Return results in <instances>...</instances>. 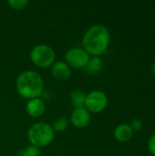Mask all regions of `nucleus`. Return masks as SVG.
I'll return each mask as SVG.
<instances>
[{
    "label": "nucleus",
    "instance_id": "7ed1b4c3",
    "mask_svg": "<svg viewBox=\"0 0 155 156\" xmlns=\"http://www.w3.org/2000/svg\"><path fill=\"white\" fill-rule=\"evenodd\" d=\"M55 132L52 126L44 122H38L30 126L27 131V139L31 145L37 148L48 146L54 139Z\"/></svg>",
    "mask_w": 155,
    "mask_h": 156
},
{
    "label": "nucleus",
    "instance_id": "2eb2a0df",
    "mask_svg": "<svg viewBox=\"0 0 155 156\" xmlns=\"http://www.w3.org/2000/svg\"><path fill=\"white\" fill-rule=\"evenodd\" d=\"M7 4L16 10H21L26 7V5L29 4L28 0H8Z\"/></svg>",
    "mask_w": 155,
    "mask_h": 156
},
{
    "label": "nucleus",
    "instance_id": "4468645a",
    "mask_svg": "<svg viewBox=\"0 0 155 156\" xmlns=\"http://www.w3.org/2000/svg\"><path fill=\"white\" fill-rule=\"evenodd\" d=\"M40 155V150L39 148L34 146V145H28L24 151H21L18 153L17 156H39Z\"/></svg>",
    "mask_w": 155,
    "mask_h": 156
},
{
    "label": "nucleus",
    "instance_id": "9b49d317",
    "mask_svg": "<svg viewBox=\"0 0 155 156\" xmlns=\"http://www.w3.org/2000/svg\"><path fill=\"white\" fill-rule=\"evenodd\" d=\"M103 68V60L100 57H93L90 58L85 69L88 74L90 75H96L98 74Z\"/></svg>",
    "mask_w": 155,
    "mask_h": 156
},
{
    "label": "nucleus",
    "instance_id": "6ab92c4d",
    "mask_svg": "<svg viewBox=\"0 0 155 156\" xmlns=\"http://www.w3.org/2000/svg\"><path fill=\"white\" fill-rule=\"evenodd\" d=\"M0 149H1V144H0Z\"/></svg>",
    "mask_w": 155,
    "mask_h": 156
},
{
    "label": "nucleus",
    "instance_id": "dca6fc26",
    "mask_svg": "<svg viewBox=\"0 0 155 156\" xmlns=\"http://www.w3.org/2000/svg\"><path fill=\"white\" fill-rule=\"evenodd\" d=\"M130 126H131L132 131L138 132V131L142 130V128H143V122L140 119H134V120H132Z\"/></svg>",
    "mask_w": 155,
    "mask_h": 156
},
{
    "label": "nucleus",
    "instance_id": "f257e3e1",
    "mask_svg": "<svg viewBox=\"0 0 155 156\" xmlns=\"http://www.w3.org/2000/svg\"><path fill=\"white\" fill-rule=\"evenodd\" d=\"M111 34L103 25H94L84 34L82 38L83 49L93 57H100L109 48Z\"/></svg>",
    "mask_w": 155,
    "mask_h": 156
},
{
    "label": "nucleus",
    "instance_id": "6e6552de",
    "mask_svg": "<svg viewBox=\"0 0 155 156\" xmlns=\"http://www.w3.org/2000/svg\"><path fill=\"white\" fill-rule=\"evenodd\" d=\"M51 75L54 79L64 81L69 79L71 75L70 67L63 61H58L51 66Z\"/></svg>",
    "mask_w": 155,
    "mask_h": 156
},
{
    "label": "nucleus",
    "instance_id": "9d476101",
    "mask_svg": "<svg viewBox=\"0 0 155 156\" xmlns=\"http://www.w3.org/2000/svg\"><path fill=\"white\" fill-rule=\"evenodd\" d=\"M132 134H133V131L132 130L131 126L125 123L119 124L114 129V132H113V135L115 139L121 143H125L131 140V138L132 137Z\"/></svg>",
    "mask_w": 155,
    "mask_h": 156
},
{
    "label": "nucleus",
    "instance_id": "ddd939ff",
    "mask_svg": "<svg viewBox=\"0 0 155 156\" xmlns=\"http://www.w3.org/2000/svg\"><path fill=\"white\" fill-rule=\"evenodd\" d=\"M69 122L66 117L61 116V117H58L54 120L53 124H52V129L54 130V132H64L67 128H68Z\"/></svg>",
    "mask_w": 155,
    "mask_h": 156
},
{
    "label": "nucleus",
    "instance_id": "1a4fd4ad",
    "mask_svg": "<svg viewBox=\"0 0 155 156\" xmlns=\"http://www.w3.org/2000/svg\"><path fill=\"white\" fill-rule=\"evenodd\" d=\"M45 110H46L45 102L39 98H35V99L29 100L26 105V113L32 118L40 117L45 112Z\"/></svg>",
    "mask_w": 155,
    "mask_h": 156
},
{
    "label": "nucleus",
    "instance_id": "a211bd4d",
    "mask_svg": "<svg viewBox=\"0 0 155 156\" xmlns=\"http://www.w3.org/2000/svg\"><path fill=\"white\" fill-rule=\"evenodd\" d=\"M151 69H152V71L153 72V74H155V62L152 65V68Z\"/></svg>",
    "mask_w": 155,
    "mask_h": 156
},
{
    "label": "nucleus",
    "instance_id": "f8f14e48",
    "mask_svg": "<svg viewBox=\"0 0 155 156\" xmlns=\"http://www.w3.org/2000/svg\"><path fill=\"white\" fill-rule=\"evenodd\" d=\"M86 96L84 91L80 90H75L70 94V102L75 109L77 108H82L85 107V101H86Z\"/></svg>",
    "mask_w": 155,
    "mask_h": 156
},
{
    "label": "nucleus",
    "instance_id": "423d86ee",
    "mask_svg": "<svg viewBox=\"0 0 155 156\" xmlns=\"http://www.w3.org/2000/svg\"><path fill=\"white\" fill-rule=\"evenodd\" d=\"M90 58V55L79 47L69 48L65 54L66 63L74 69H85Z\"/></svg>",
    "mask_w": 155,
    "mask_h": 156
},
{
    "label": "nucleus",
    "instance_id": "0eeeda50",
    "mask_svg": "<svg viewBox=\"0 0 155 156\" xmlns=\"http://www.w3.org/2000/svg\"><path fill=\"white\" fill-rule=\"evenodd\" d=\"M70 122L77 128L87 127L90 122V112L85 107L77 108L71 112Z\"/></svg>",
    "mask_w": 155,
    "mask_h": 156
},
{
    "label": "nucleus",
    "instance_id": "f03ea898",
    "mask_svg": "<svg viewBox=\"0 0 155 156\" xmlns=\"http://www.w3.org/2000/svg\"><path fill=\"white\" fill-rule=\"evenodd\" d=\"M18 94L25 99L39 98L44 90L42 77L34 70H26L20 73L16 80Z\"/></svg>",
    "mask_w": 155,
    "mask_h": 156
},
{
    "label": "nucleus",
    "instance_id": "f3484780",
    "mask_svg": "<svg viewBox=\"0 0 155 156\" xmlns=\"http://www.w3.org/2000/svg\"><path fill=\"white\" fill-rule=\"evenodd\" d=\"M147 147H148V150L149 152L153 154V155L155 156V133L153 134L149 141H148V144H147Z\"/></svg>",
    "mask_w": 155,
    "mask_h": 156
},
{
    "label": "nucleus",
    "instance_id": "39448f33",
    "mask_svg": "<svg viewBox=\"0 0 155 156\" xmlns=\"http://www.w3.org/2000/svg\"><path fill=\"white\" fill-rule=\"evenodd\" d=\"M108 105V97L101 90H92L86 96L85 108L93 113H100Z\"/></svg>",
    "mask_w": 155,
    "mask_h": 156
},
{
    "label": "nucleus",
    "instance_id": "20e7f679",
    "mask_svg": "<svg viewBox=\"0 0 155 156\" xmlns=\"http://www.w3.org/2000/svg\"><path fill=\"white\" fill-rule=\"evenodd\" d=\"M31 61L39 68H48L55 60L56 54L54 49L46 44H38L33 47L29 54Z\"/></svg>",
    "mask_w": 155,
    "mask_h": 156
}]
</instances>
